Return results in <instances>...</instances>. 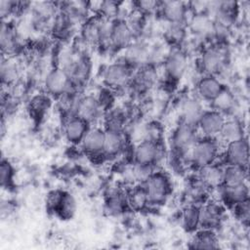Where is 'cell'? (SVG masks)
<instances>
[{
	"instance_id": "484cf974",
	"label": "cell",
	"mask_w": 250,
	"mask_h": 250,
	"mask_svg": "<svg viewBox=\"0 0 250 250\" xmlns=\"http://www.w3.org/2000/svg\"><path fill=\"white\" fill-rule=\"evenodd\" d=\"M223 169L216 162L199 169L198 180L205 188H219L223 183Z\"/></svg>"
},
{
	"instance_id": "8fae6325",
	"label": "cell",
	"mask_w": 250,
	"mask_h": 250,
	"mask_svg": "<svg viewBox=\"0 0 250 250\" xmlns=\"http://www.w3.org/2000/svg\"><path fill=\"white\" fill-rule=\"evenodd\" d=\"M166 77L171 81L181 79L188 68V58L185 52L179 49L172 50L166 56L164 62Z\"/></svg>"
},
{
	"instance_id": "2e32d148",
	"label": "cell",
	"mask_w": 250,
	"mask_h": 250,
	"mask_svg": "<svg viewBox=\"0 0 250 250\" xmlns=\"http://www.w3.org/2000/svg\"><path fill=\"white\" fill-rule=\"evenodd\" d=\"M90 127L89 123L72 115L67 117L64 121L63 134L68 143L72 145H80Z\"/></svg>"
},
{
	"instance_id": "ba28073f",
	"label": "cell",
	"mask_w": 250,
	"mask_h": 250,
	"mask_svg": "<svg viewBox=\"0 0 250 250\" xmlns=\"http://www.w3.org/2000/svg\"><path fill=\"white\" fill-rule=\"evenodd\" d=\"M44 87L48 96L56 99L75 89L68 74L58 66L48 71L44 79Z\"/></svg>"
},
{
	"instance_id": "8d00e7d4",
	"label": "cell",
	"mask_w": 250,
	"mask_h": 250,
	"mask_svg": "<svg viewBox=\"0 0 250 250\" xmlns=\"http://www.w3.org/2000/svg\"><path fill=\"white\" fill-rule=\"evenodd\" d=\"M50 106V98L45 95H38L32 98L29 103V110L34 117H42Z\"/></svg>"
},
{
	"instance_id": "44dd1931",
	"label": "cell",
	"mask_w": 250,
	"mask_h": 250,
	"mask_svg": "<svg viewBox=\"0 0 250 250\" xmlns=\"http://www.w3.org/2000/svg\"><path fill=\"white\" fill-rule=\"evenodd\" d=\"M223 218V209L220 204L210 202L199 206V227L206 229L217 228Z\"/></svg>"
},
{
	"instance_id": "ab89813d",
	"label": "cell",
	"mask_w": 250,
	"mask_h": 250,
	"mask_svg": "<svg viewBox=\"0 0 250 250\" xmlns=\"http://www.w3.org/2000/svg\"><path fill=\"white\" fill-rule=\"evenodd\" d=\"M234 209L235 216L241 220L243 223H247L249 221L250 216V204L249 199H246L244 201H241L234 206H232Z\"/></svg>"
},
{
	"instance_id": "f546056e",
	"label": "cell",
	"mask_w": 250,
	"mask_h": 250,
	"mask_svg": "<svg viewBox=\"0 0 250 250\" xmlns=\"http://www.w3.org/2000/svg\"><path fill=\"white\" fill-rule=\"evenodd\" d=\"M104 123L105 130H114L124 132V126L126 123V115L122 108L112 106L104 115Z\"/></svg>"
},
{
	"instance_id": "1f68e13d",
	"label": "cell",
	"mask_w": 250,
	"mask_h": 250,
	"mask_svg": "<svg viewBox=\"0 0 250 250\" xmlns=\"http://www.w3.org/2000/svg\"><path fill=\"white\" fill-rule=\"evenodd\" d=\"M128 206L136 211H141L148 205V198L143 184H139L132 188L126 193Z\"/></svg>"
},
{
	"instance_id": "30bf717a",
	"label": "cell",
	"mask_w": 250,
	"mask_h": 250,
	"mask_svg": "<svg viewBox=\"0 0 250 250\" xmlns=\"http://www.w3.org/2000/svg\"><path fill=\"white\" fill-rule=\"evenodd\" d=\"M103 112L104 109L96 96L91 94L78 96L74 107L75 116L92 124L100 119Z\"/></svg>"
},
{
	"instance_id": "6da1fadb",
	"label": "cell",
	"mask_w": 250,
	"mask_h": 250,
	"mask_svg": "<svg viewBox=\"0 0 250 250\" xmlns=\"http://www.w3.org/2000/svg\"><path fill=\"white\" fill-rule=\"evenodd\" d=\"M220 153V143L217 138H198L193 145L188 160L198 169L215 163Z\"/></svg>"
},
{
	"instance_id": "7c38bea8",
	"label": "cell",
	"mask_w": 250,
	"mask_h": 250,
	"mask_svg": "<svg viewBox=\"0 0 250 250\" xmlns=\"http://www.w3.org/2000/svg\"><path fill=\"white\" fill-rule=\"evenodd\" d=\"M123 61L133 69L150 64V48L144 42L133 41L124 50Z\"/></svg>"
},
{
	"instance_id": "9a60e30c",
	"label": "cell",
	"mask_w": 250,
	"mask_h": 250,
	"mask_svg": "<svg viewBox=\"0 0 250 250\" xmlns=\"http://www.w3.org/2000/svg\"><path fill=\"white\" fill-rule=\"evenodd\" d=\"M248 157V142L245 138L227 145L225 151V161L227 165H239L247 167Z\"/></svg>"
},
{
	"instance_id": "603a6c76",
	"label": "cell",
	"mask_w": 250,
	"mask_h": 250,
	"mask_svg": "<svg viewBox=\"0 0 250 250\" xmlns=\"http://www.w3.org/2000/svg\"><path fill=\"white\" fill-rule=\"evenodd\" d=\"M219 188L221 200L230 207L234 206L235 204L241 201L249 199V190L246 183L237 186L221 185Z\"/></svg>"
},
{
	"instance_id": "ffe728a7",
	"label": "cell",
	"mask_w": 250,
	"mask_h": 250,
	"mask_svg": "<svg viewBox=\"0 0 250 250\" xmlns=\"http://www.w3.org/2000/svg\"><path fill=\"white\" fill-rule=\"evenodd\" d=\"M125 148V134L122 131L105 130L103 156L113 158L120 155Z\"/></svg>"
},
{
	"instance_id": "f1b7e54d",
	"label": "cell",
	"mask_w": 250,
	"mask_h": 250,
	"mask_svg": "<svg viewBox=\"0 0 250 250\" xmlns=\"http://www.w3.org/2000/svg\"><path fill=\"white\" fill-rule=\"evenodd\" d=\"M247 180V167L239 165H227L223 169V183L225 186H237L245 184Z\"/></svg>"
},
{
	"instance_id": "4fadbf2b",
	"label": "cell",
	"mask_w": 250,
	"mask_h": 250,
	"mask_svg": "<svg viewBox=\"0 0 250 250\" xmlns=\"http://www.w3.org/2000/svg\"><path fill=\"white\" fill-rule=\"evenodd\" d=\"M225 120V115L218 110L213 108L204 110L196 125V129L203 135V137L216 138L218 137Z\"/></svg>"
},
{
	"instance_id": "cb8c5ba5",
	"label": "cell",
	"mask_w": 250,
	"mask_h": 250,
	"mask_svg": "<svg viewBox=\"0 0 250 250\" xmlns=\"http://www.w3.org/2000/svg\"><path fill=\"white\" fill-rule=\"evenodd\" d=\"M155 81L156 72L154 70V67L151 64H147L138 68L137 71L134 72L130 85H132V87L136 91L144 92L151 88Z\"/></svg>"
},
{
	"instance_id": "4316f807",
	"label": "cell",
	"mask_w": 250,
	"mask_h": 250,
	"mask_svg": "<svg viewBox=\"0 0 250 250\" xmlns=\"http://www.w3.org/2000/svg\"><path fill=\"white\" fill-rule=\"evenodd\" d=\"M128 206L126 194H124L120 189H112L106 195L104 202V211L109 216H119L121 215L126 207Z\"/></svg>"
},
{
	"instance_id": "d6a6232c",
	"label": "cell",
	"mask_w": 250,
	"mask_h": 250,
	"mask_svg": "<svg viewBox=\"0 0 250 250\" xmlns=\"http://www.w3.org/2000/svg\"><path fill=\"white\" fill-rule=\"evenodd\" d=\"M1 72V79L2 83L9 85L14 83L17 78L19 77V65L15 60H13L11 57L3 58L0 67Z\"/></svg>"
},
{
	"instance_id": "d590c367",
	"label": "cell",
	"mask_w": 250,
	"mask_h": 250,
	"mask_svg": "<svg viewBox=\"0 0 250 250\" xmlns=\"http://www.w3.org/2000/svg\"><path fill=\"white\" fill-rule=\"evenodd\" d=\"M98 15L102 18L112 21L118 19L120 13V3L114 1H103L98 4Z\"/></svg>"
},
{
	"instance_id": "d6986e66",
	"label": "cell",
	"mask_w": 250,
	"mask_h": 250,
	"mask_svg": "<svg viewBox=\"0 0 250 250\" xmlns=\"http://www.w3.org/2000/svg\"><path fill=\"white\" fill-rule=\"evenodd\" d=\"M225 89L223 83L215 75H204L196 83L198 98L212 102Z\"/></svg>"
},
{
	"instance_id": "3957f363",
	"label": "cell",
	"mask_w": 250,
	"mask_h": 250,
	"mask_svg": "<svg viewBox=\"0 0 250 250\" xmlns=\"http://www.w3.org/2000/svg\"><path fill=\"white\" fill-rule=\"evenodd\" d=\"M197 133L198 131L195 126L180 121L175 128L171 139L172 148L177 156L188 157L193 145L199 138Z\"/></svg>"
},
{
	"instance_id": "277c9868",
	"label": "cell",
	"mask_w": 250,
	"mask_h": 250,
	"mask_svg": "<svg viewBox=\"0 0 250 250\" xmlns=\"http://www.w3.org/2000/svg\"><path fill=\"white\" fill-rule=\"evenodd\" d=\"M110 21L97 15L88 18L82 24L81 39L87 45L106 43Z\"/></svg>"
},
{
	"instance_id": "7a4b0ae2",
	"label": "cell",
	"mask_w": 250,
	"mask_h": 250,
	"mask_svg": "<svg viewBox=\"0 0 250 250\" xmlns=\"http://www.w3.org/2000/svg\"><path fill=\"white\" fill-rule=\"evenodd\" d=\"M134 69L123 60L114 62L105 66L103 71V81L104 85L112 90H121L130 86Z\"/></svg>"
},
{
	"instance_id": "836d02e7",
	"label": "cell",
	"mask_w": 250,
	"mask_h": 250,
	"mask_svg": "<svg viewBox=\"0 0 250 250\" xmlns=\"http://www.w3.org/2000/svg\"><path fill=\"white\" fill-rule=\"evenodd\" d=\"M182 222L188 231H194L199 227V206L188 205L182 213Z\"/></svg>"
},
{
	"instance_id": "8992f818",
	"label": "cell",
	"mask_w": 250,
	"mask_h": 250,
	"mask_svg": "<svg viewBox=\"0 0 250 250\" xmlns=\"http://www.w3.org/2000/svg\"><path fill=\"white\" fill-rule=\"evenodd\" d=\"M134 33L125 19H116L110 21L106 44L113 50H124L134 40Z\"/></svg>"
},
{
	"instance_id": "d4e9b609",
	"label": "cell",
	"mask_w": 250,
	"mask_h": 250,
	"mask_svg": "<svg viewBox=\"0 0 250 250\" xmlns=\"http://www.w3.org/2000/svg\"><path fill=\"white\" fill-rule=\"evenodd\" d=\"M218 137L219 140L226 145L245 138L244 129L241 122L235 118L226 119Z\"/></svg>"
},
{
	"instance_id": "e575fe53",
	"label": "cell",
	"mask_w": 250,
	"mask_h": 250,
	"mask_svg": "<svg viewBox=\"0 0 250 250\" xmlns=\"http://www.w3.org/2000/svg\"><path fill=\"white\" fill-rule=\"evenodd\" d=\"M211 103L213 109L218 110L225 115L226 112L232 109L234 105V98L230 92L224 89Z\"/></svg>"
},
{
	"instance_id": "f35d334b",
	"label": "cell",
	"mask_w": 250,
	"mask_h": 250,
	"mask_svg": "<svg viewBox=\"0 0 250 250\" xmlns=\"http://www.w3.org/2000/svg\"><path fill=\"white\" fill-rule=\"evenodd\" d=\"M185 36L184 23H169L166 29V38L173 44L180 43Z\"/></svg>"
},
{
	"instance_id": "52a82bcc",
	"label": "cell",
	"mask_w": 250,
	"mask_h": 250,
	"mask_svg": "<svg viewBox=\"0 0 250 250\" xmlns=\"http://www.w3.org/2000/svg\"><path fill=\"white\" fill-rule=\"evenodd\" d=\"M164 156L162 144L150 141H141L134 147V163L155 167Z\"/></svg>"
},
{
	"instance_id": "74e56055",
	"label": "cell",
	"mask_w": 250,
	"mask_h": 250,
	"mask_svg": "<svg viewBox=\"0 0 250 250\" xmlns=\"http://www.w3.org/2000/svg\"><path fill=\"white\" fill-rule=\"evenodd\" d=\"M14 167L8 159L1 160V167H0V180L1 186L3 188H10L14 183Z\"/></svg>"
},
{
	"instance_id": "60d3db41",
	"label": "cell",
	"mask_w": 250,
	"mask_h": 250,
	"mask_svg": "<svg viewBox=\"0 0 250 250\" xmlns=\"http://www.w3.org/2000/svg\"><path fill=\"white\" fill-rule=\"evenodd\" d=\"M159 4L160 2L156 1H139L136 2V8L141 15H146L151 14L156 10H159Z\"/></svg>"
},
{
	"instance_id": "ac0fdd59",
	"label": "cell",
	"mask_w": 250,
	"mask_h": 250,
	"mask_svg": "<svg viewBox=\"0 0 250 250\" xmlns=\"http://www.w3.org/2000/svg\"><path fill=\"white\" fill-rule=\"evenodd\" d=\"M203 112L204 108L198 98L187 97L181 103L180 114L182 122L196 127Z\"/></svg>"
},
{
	"instance_id": "5bb4252c",
	"label": "cell",
	"mask_w": 250,
	"mask_h": 250,
	"mask_svg": "<svg viewBox=\"0 0 250 250\" xmlns=\"http://www.w3.org/2000/svg\"><path fill=\"white\" fill-rule=\"evenodd\" d=\"M225 63L224 53L217 47L205 49L199 59V68L204 75H215L222 69Z\"/></svg>"
},
{
	"instance_id": "5b68a950",
	"label": "cell",
	"mask_w": 250,
	"mask_h": 250,
	"mask_svg": "<svg viewBox=\"0 0 250 250\" xmlns=\"http://www.w3.org/2000/svg\"><path fill=\"white\" fill-rule=\"evenodd\" d=\"M143 185L147 194L148 204H163L171 192L170 180L162 172H153Z\"/></svg>"
},
{
	"instance_id": "9c48e42d",
	"label": "cell",
	"mask_w": 250,
	"mask_h": 250,
	"mask_svg": "<svg viewBox=\"0 0 250 250\" xmlns=\"http://www.w3.org/2000/svg\"><path fill=\"white\" fill-rule=\"evenodd\" d=\"M48 207L56 213L61 219H71L77 209L76 200L69 192L54 190L51 192L47 199Z\"/></svg>"
},
{
	"instance_id": "4dcf8cb0",
	"label": "cell",
	"mask_w": 250,
	"mask_h": 250,
	"mask_svg": "<svg viewBox=\"0 0 250 250\" xmlns=\"http://www.w3.org/2000/svg\"><path fill=\"white\" fill-rule=\"evenodd\" d=\"M189 247L193 249H215L218 248V240L213 229H201L196 231L189 242Z\"/></svg>"
},
{
	"instance_id": "7402d4cb",
	"label": "cell",
	"mask_w": 250,
	"mask_h": 250,
	"mask_svg": "<svg viewBox=\"0 0 250 250\" xmlns=\"http://www.w3.org/2000/svg\"><path fill=\"white\" fill-rule=\"evenodd\" d=\"M159 10L168 23H184L188 14V7L182 1L160 2Z\"/></svg>"
},
{
	"instance_id": "83f0119b",
	"label": "cell",
	"mask_w": 250,
	"mask_h": 250,
	"mask_svg": "<svg viewBox=\"0 0 250 250\" xmlns=\"http://www.w3.org/2000/svg\"><path fill=\"white\" fill-rule=\"evenodd\" d=\"M1 48L2 52L9 57L14 53L19 45V37L17 29L10 22L3 21L1 26Z\"/></svg>"
},
{
	"instance_id": "e0dca14e",
	"label": "cell",
	"mask_w": 250,
	"mask_h": 250,
	"mask_svg": "<svg viewBox=\"0 0 250 250\" xmlns=\"http://www.w3.org/2000/svg\"><path fill=\"white\" fill-rule=\"evenodd\" d=\"M104 144V129L98 126L90 127L80 146L83 150L91 156H103Z\"/></svg>"
},
{
	"instance_id": "b9f144b4",
	"label": "cell",
	"mask_w": 250,
	"mask_h": 250,
	"mask_svg": "<svg viewBox=\"0 0 250 250\" xmlns=\"http://www.w3.org/2000/svg\"><path fill=\"white\" fill-rule=\"evenodd\" d=\"M17 5L18 3L12 2V1H6L3 0L0 3V13L3 19H5L6 17H9V15H11L16 9H17Z\"/></svg>"
}]
</instances>
